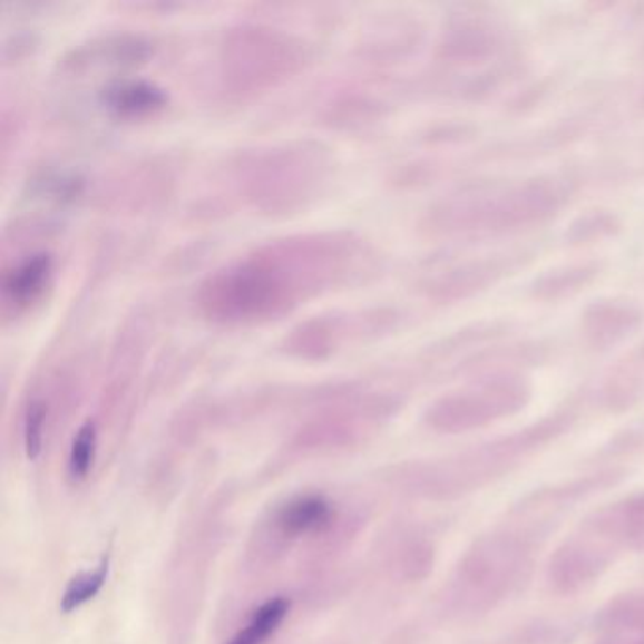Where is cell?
I'll list each match as a JSON object with an SVG mask.
<instances>
[{
  "instance_id": "3",
  "label": "cell",
  "mask_w": 644,
  "mask_h": 644,
  "mask_svg": "<svg viewBox=\"0 0 644 644\" xmlns=\"http://www.w3.org/2000/svg\"><path fill=\"white\" fill-rule=\"evenodd\" d=\"M569 414H558L539 421L520 433L494 440L490 445L472 448L447 464L435 465L421 475L428 496L452 497L471 494L508 472L521 459L546 445L567 428Z\"/></svg>"
},
{
  "instance_id": "14",
  "label": "cell",
  "mask_w": 644,
  "mask_h": 644,
  "mask_svg": "<svg viewBox=\"0 0 644 644\" xmlns=\"http://www.w3.org/2000/svg\"><path fill=\"white\" fill-rule=\"evenodd\" d=\"M597 274H599L597 265L565 266L559 271H550L533 284V295L543 301L570 297L592 284Z\"/></svg>"
},
{
  "instance_id": "17",
  "label": "cell",
  "mask_w": 644,
  "mask_h": 644,
  "mask_svg": "<svg viewBox=\"0 0 644 644\" xmlns=\"http://www.w3.org/2000/svg\"><path fill=\"white\" fill-rule=\"evenodd\" d=\"M106 578H108V558L103 559V564L97 569L75 576L62 594V613H75L76 608L95 599L105 586Z\"/></svg>"
},
{
  "instance_id": "20",
  "label": "cell",
  "mask_w": 644,
  "mask_h": 644,
  "mask_svg": "<svg viewBox=\"0 0 644 644\" xmlns=\"http://www.w3.org/2000/svg\"><path fill=\"white\" fill-rule=\"evenodd\" d=\"M43 423H46V404L40 399H35L27 407L26 420H23V447L27 458L35 461L40 458L43 448Z\"/></svg>"
},
{
  "instance_id": "16",
  "label": "cell",
  "mask_w": 644,
  "mask_h": 644,
  "mask_svg": "<svg viewBox=\"0 0 644 644\" xmlns=\"http://www.w3.org/2000/svg\"><path fill=\"white\" fill-rule=\"evenodd\" d=\"M505 271H507V266L499 261H480V263H472V265L453 271L448 276V284H442L437 290L448 297H465V295H472L478 290H484L488 284H494Z\"/></svg>"
},
{
  "instance_id": "9",
  "label": "cell",
  "mask_w": 644,
  "mask_h": 644,
  "mask_svg": "<svg viewBox=\"0 0 644 644\" xmlns=\"http://www.w3.org/2000/svg\"><path fill=\"white\" fill-rule=\"evenodd\" d=\"M53 274V257L50 254H35L21 261L16 269L4 273L2 279V301L4 312L13 309L23 312L42 297Z\"/></svg>"
},
{
  "instance_id": "18",
  "label": "cell",
  "mask_w": 644,
  "mask_h": 644,
  "mask_svg": "<svg viewBox=\"0 0 644 644\" xmlns=\"http://www.w3.org/2000/svg\"><path fill=\"white\" fill-rule=\"evenodd\" d=\"M494 32L482 23H467V26L456 27L452 38L445 43V48L450 51V56L456 59H471V57H482L486 51L494 48Z\"/></svg>"
},
{
  "instance_id": "15",
  "label": "cell",
  "mask_w": 644,
  "mask_h": 644,
  "mask_svg": "<svg viewBox=\"0 0 644 644\" xmlns=\"http://www.w3.org/2000/svg\"><path fill=\"white\" fill-rule=\"evenodd\" d=\"M290 608H292V602L285 597L269 599L250 616L246 626L231 638L230 644H265L284 624Z\"/></svg>"
},
{
  "instance_id": "8",
  "label": "cell",
  "mask_w": 644,
  "mask_h": 644,
  "mask_svg": "<svg viewBox=\"0 0 644 644\" xmlns=\"http://www.w3.org/2000/svg\"><path fill=\"white\" fill-rule=\"evenodd\" d=\"M594 644H644V588L618 595L603 608Z\"/></svg>"
},
{
  "instance_id": "21",
  "label": "cell",
  "mask_w": 644,
  "mask_h": 644,
  "mask_svg": "<svg viewBox=\"0 0 644 644\" xmlns=\"http://www.w3.org/2000/svg\"><path fill=\"white\" fill-rule=\"evenodd\" d=\"M616 227H618V222L611 214H592L573 225V241H589V238L613 235Z\"/></svg>"
},
{
  "instance_id": "11",
  "label": "cell",
  "mask_w": 644,
  "mask_h": 644,
  "mask_svg": "<svg viewBox=\"0 0 644 644\" xmlns=\"http://www.w3.org/2000/svg\"><path fill=\"white\" fill-rule=\"evenodd\" d=\"M643 322V314L630 304L597 303L584 316V333L595 348H607L624 341Z\"/></svg>"
},
{
  "instance_id": "7",
  "label": "cell",
  "mask_w": 644,
  "mask_h": 644,
  "mask_svg": "<svg viewBox=\"0 0 644 644\" xmlns=\"http://www.w3.org/2000/svg\"><path fill=\"white\" fill-rule=\"evenodd\" d=\"M580 531L613 559L624 550L644 554V494L619 499L595 513Z\"/></svg>"
},
{
  "instance_id": "12",
  "label": "cell",
  "mask_w": 644,
  "mask_h": 644,
  "mask_svg": "<svg viewBox=\"0 0 644 644\" xmlns=\"http://www.w3.org/2000/svg\"><path fill=\"white\" fill-rule=\"evenodd\" d=\"M100 97L103 105L121 118H143L163 110L168 103L165 89L143 80L114 81Z\"/></svg>"
},
{
  "instance_id": "4",
  "label": "cell",
  "mask_w": 644,
  "mask_h": 644,
  "mask_svg": "<svg viewBox=\"0 0 644 644\" xmlns=\"http://www.w3.org/2000/svg\"><path fill=\"white\" fill-rule=\"evenodd\" d=\"M250 198L265 211L292 212L314 198L325 184L329 159L318 146H285L246 165Z\"/></svg>"
},
{
  "instance_id": "1",
  "label": "cell",
  "mask_w": 644,
  "mask_h": 644,
  "mask_svg": "<svg viewBox=\"0 0 644 644\" xmlns=\"http://www.w3.org/2000/svg\"><path fill=\"white\" fill-rule=\"evenodd\" d=\"M355 257L358 246L339 235L276 242L212 274L198 304L212 322L274 320L342 279Z\"/></svg>"
},
{
  "instance_id": "10",
  "label": "cell",
  "mask_w": 644,
  "mask_h": 644,
  "mask_svg": "<svg viewBox=\"0 0 644 644\" xmlns=\"http://www.w3.org/2000/svg\"><path fill=\"white\" fill-rule=\"evenodd\" d=\"M333 508L322 496H299L274 513L273 527L285 540L297 539L309 533L322 531L331 524Z\"/></svg>"
},
{
  "instance_id": "2",
  "label": "cell",
  "mask_w": 644,
  "mask_h": 644,
  "mask_svg": "<svg viewBox=\"0 0 644 644\" xmlns=\"http://www.w3.org/2000/svg\"><path fill=\"white\" fill-rule=\"evenodd\" d=\"M537 527L508 524L484 535L461 559L448 602L456 611L478 614L496 607L518 586L537 548Z\"/></svg>"
},
{
  "instance_id": "5",
  "label": "cell",
  "mask_w": 644,
  "mask_h": 644,
  "mask_svg": "<svg viewBox=\"0 0 644 644\" xmlns=\"http://www.w3.org/2000/svg\"><path fill=\"white\" fill-rule=\"evenodd\" d=\"M224 80L235 94H260L306 62L304 43L276 29L241 27L224 43Z\"/></svg>"
},
{
  "instance_id": "19",
  "label": "cell",
  "mask_w": 644,
  "mask_h": 644,
  "mask_svg": "<svg viewBox=\"0 0 644 644\" xmlns=\"http://www.w3.org/2000/svg\"><path fill=\"white\" fill-rule=\"evenodd\" d=\"M95 453H97V426L95 421H86L75 440L69 452V464H67V471L72 482H81L86 480L87 475L91 472V467L95 464Z\"/></svg>"
},
{
  "instance_id": "6",
  "label": "cell",
  "mask_w": 644,
  "mask_h": 644,
  "mask_svg": "<svg viewBox=\"0 0 644 644\" xmlns=\"http://www.w3.org/2000/svg\"><path fill=\"white\" fill-rule=\"evenodd\" d=\"M529 399L518 377L497 374L469 390L442 397L429 409L428 423L440 433H465L516 414Z\"/></svg>"
},
{
  "instance_id": "13",
  "label": "cell",
  "mask_w": 644,
  "mask_h": 644,
  "mask_svg": "<svg viewBox=\"0 0 644 644\" xmlns=\"http://www.w3.org/2000/svg\"><path fill=\"white\" fill-rule=\"evenodd\" d=\"M341 325L336 320H312L303 323L287 339V350L304 360H322L341 341Z\"/></svg>"
}]
</instances>
